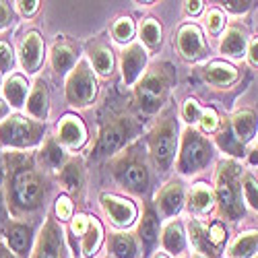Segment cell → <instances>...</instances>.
Segmentation results:
<instances>
[{
    "instance_id": "cell-45",
    "label": "cell",
    "mask_w": 258,
    "mask_h": 258,
    "mask_svg": "<svg viewBox=\"0 0 258 258\" xmlns=\"http://www.w3.org/2000/svg\"><path fill=\"white\" fill-rule=\"evenodd\" d=\"M250 9H252L250 0H225V3H221V11L231 15H246Z\"/></svg>"
},
{
    "instance_id": "cell-30",
    "label": "cell",
    "mask_w": 258,
    "mask_h": 258,
    "mask_svg": "<svg viewBox=\"0 0 258 258\" xmlns=\"http://www.w3.org/2000/svg\"><path fill=\"white\" fill-rule=\"evenodd\" d=\"M107 250L114 258H141L143 248L133 231H114L107 235Z\"/></svg>"
},
{
    "instance_id": "cell-51",
    "label": "cell",
    "mask_w": 258,
    "mask_h": 258,
    "mask_svg": "<svg viewBox=\"0 0 258 258\" xmlns=\"http://www.w3.org/2000/svg\"><path fill=\"white\" fill-rule=\"evenodd\" d=\"M5 178H7V171H5V153L0 149V190H5Z\"/></svg>"
},
{
    "instance_id": "cell-12",
    "label": "cell",
    "mask_w": 258,
    "mask_h": 258,
    "mask_svg": "<svg viewBox=\"0 0 258 258\" xmlns=\"http://www.w3.org/2000/svg\"><path fill=\"white\" fill-rule=\"evenodd\" d=\"M67 238L56 217H46L35 235V246L29 258H67Z\"/></svg>"
},
{
    "instance_id": "cell-14",
    "label": "cell",
    "mask_w": 258,
    "mask_h": 258,
    "mask_svg": "<svg viewBox=\"0 0 258 258\" xmlns=\"http://www.w3.org/2000/svg\"><path fill=\"white\" fill-rule=\"evenodd\" d=\"M54 139L58 141V145L69 153H77L81 149L87 145L89 141V131H87V124L83 122L81 116L77 114H64L58 124H56V133Z\"/></svg>"
},
{
    "instance_id": "cell-56",
    "label": "cell",
    "mask_w": 258,
    "mask_h": 258,
    "mask_svg": "<svg viewBox=\"0 0 258 258\" xmlns=\"http://www.w3.org/2000/svg\"><path fill=\"white\" fill-rule=\"evenodd\" d=\"M3 81H5V79H3V75H0V89H3Z\"/></svg>"
},
{
    "instance_id": "cell-42",
    "label": "cell",
    "mask_w": 258,
    "mask_h": 258,
    "mask_svg": "<svg viewBox=\"0 0 258 258\" xmlns=\"http://www.w3.org/2000/svg\"><path fill=\"white\" fill-rule=\"evenodd\" d=\"M201 114H203V105L199 103V99L188 97V99L182 103L180 116H182V120H184L188 126H197L199 120H201Z\"/></svg>"
},
{
    "instance_id": "cell-5",
    "label": "cell",
    "mask_w": 258,
    "mask_h": 258,
    "mask_svg": "<svg viewBox=\"0 0 258 258\" xmlns=\"http://www.w3.org/2000/svg\"><path fill=\"white\" fill-rule=\"evenodd\" d=\"M180 124L178 118L167 112L163 114L145 137V145L149 151V159L157 174L165 176L171 171L178 159V149H180Z\"/></svg>"
},
{
    "instance_id": "cell-43",
    "label": "cell",
    "mask_w": 258,
    "mask_h": 258,
    "mask_svg": "<svg viewBox=\"0 0 258 258\" xmlns=\"http://www.w3.org/2000/svg\"><path fill=\"white\" fill-rule=\"evenodd\" d=\"M225 23H227L225 13L219 7L209 9V13H207V29H209L211 35H221L225 31Z\"/></svg>"
},
{
    "instance_id": "cell-37",
    "label": "cell",
    "mask_w": 258,
    "mask_h": 258,
    "mask_svg": "<svg viewBox=\"0 0 258 258\" xmlns=\"http://www.w3.org/2000/svg\"><path fill=\"white\" fill-rule=\"evenodd\" d=\"M77 207H75V201L67 195V192H62L54 199V217L60 221V223H71V219L75 217Z\"/></svg>"
},
{
    "instance_id": "cell-41",
    "label": "cell",
    "mask_w": 258,
    "mask_h": 258,
    "mask_svg": "<svg viewBox=\"0 0 258 258\" xmlns=\"http://www.w3.org/2000/svg\"><path fill=\"white\" fill-rule=\"evenodd\" d=\"M17 67V52L9 39L0 37V75H13Z\"/></svg>"
},
{
    "instance_id": "cell-11",
    "label": "cell",
    "mask_w": 258,
    "mask_h": 258,
    "mask_svg": "<svg viewBox=\"0 0 258 258\" xmlns=\"http://www.w3.org/2000/svg\"><path fill=\"white\" fill-rule=\"evenodd\" d=\"M99 205H101L105 219L120 231H128L139 223L141 213H139V207L133 199L122 197V195H114V192H101Z\"/></svg>"
},
{
    "instance_id": "cell-44",
    "label": "cell",
    "mask_w": 258,
    "mask_h": 258,
    "mask_svg": "<svg viewBox=\"0 0 258 258\" xmlns=\"http://www.w3.org/2000/svg\"><path fill=\"white\" fill-rule=\"evenodd\" d=\"M15 23V5L0 0V33Z\"/></svg>"
},
{
    "instance_id": "cell-26",
    "label": "cell",
    "mask_w": 258,
    "mask_h": 258,
    "mask_svg": "<svg viewBox=\"0 0 258 258\" xmlns=\"http://www.w3.org/2000/svg\"><path fill=\"white\" fill-rule=\"evenodd\" d=\"M48 60H50V67H52V71L56 75L67 77L77 67V62L81 60V56H79V52H77L73 41H69V39H56L54 46L50 48Z\"/></svg>"
},
{
    "instance_id": "cell-52",
    "label": "cell",
    "mask_w": 258,
    "mask_h": 258,
    "mask_svg": "<svg viewBox=\"0 0 258 258\" xmlns=\"http://www.w3.org/2000/svg\"><path fill=\"white\" fill-rule=\"evenodd\" d=\"M0 258H19V256L15 252H11V248L5 242H0Z\"/></svg>"
},
{
    "instance_id": "cell-54",
    "label": "cell",
    "mask_w": 258,
    "mask_h": 258,
    "mask_svg": "<svg viewBox=\"0 0 258 258\" xmlns=\"http://www.w3.org/2000/svg\"><path fill=\"white\" fill-rule=\"evenodd\" d=\"M151 258H171V256H169V254H165V252H163V250H161V252H159V250H157V252H155V254H153V256H151Z\"/></svg>"
},
{
    "instance_id": "cell-50",
    "label": "cell",
    "mask_w": 258,
    "mask_h": 258,
    "mask_svg": "<svg viewBox=\"0 0 258 258\" xmlns=\"http://www.w3.org/2000/svg\"><path fill=\"white\" fill-rule=\"evenodd\" d=\"M9 116H11V105L3 97H0V122H5Z\"/></svg>"
},
{
    "instance_id": "cell-40",
    "label": "cell",
    "mask_w": 258,
    "mask_h": 258,
    "mask_svg": "<svg viewBox=\"0 0 258 258\" xmlns=\"http://www.w3.org/2000/svg\"><path fill=\"white\" fill-rule=\"evenodd\" d=\"M205 225H207V223H205ZM207 233H209L211 244L217 248V250L223 252V248H225V244H227V238H229V231H227L225 221H223V219H213V221L207 225Z\"/></svg>"
},
{
    "instance_id": "cell-34",
    "label": "cell",
    "mask_w": 258,
    "mask_h": 258,
    "mask_svg": "<svg viewBox=\"0 0 258 258\" xmlns=\"http://www.w3.org/2000/svg\"><path fill=\"white\" fill-rule=\"evenodd\" d=\"M213 143H215V147H219L223 153H227L229 159L238 161V157H246V147L238 141V137L233 135L231 126H229V120H223V124L217 131V135H215Z\"/></svg>"
},
{
    "instance_id": "cell-18",
    "label": "cell",
    "mask_w": 258,
    "mask_h": 258,
    "mask_svg": "<svg viewBox=\"0 0 258 258\" xmlns=\"http://www.w3.org/2000/svg\"><path fill=\"white\" fill-rule=\"evenodd\" d=\"M149 69V52L139 44L133 41L131 46L122 48L120 52V75L122 83L126 87H135V85L143 79V75Z\"/></svg>"
},
{
    "instance_id": "cell-9",
    "label": "cell",
    "mask_w": 258,
    "mask_h": 258,
    "mask_svg": "<svg viewBox=\"0 0 258 258\" xmlns=\"http://www.w3.org/2000/svg\"><path fill=\"white\" fill-rule=\"evenodd\" d=\"M97 93V75L93 73L87 58H81L77 67L64 79V99L75 110H85V107H91L95 103Z\"/></svg>"
},
{
    "instance_id": "cell-38",
    "label": "cell",
    "mask_w": 258,
    "mask_h": 258,
    "mask_svg": "<svg viewBox=\"0 0 258 258\" xmlns=\"http://www.w3.org/2000/svg\"><path fill=\"white\" fill-rule=\"evenodd\" d=\"M242 195H244L246 207L252 209L254 213H258V178L252 176L250 171H244V178H242Z\"/></svg>"
},
{
    "instance_id": "cell-31",
    "label": "cell",
    "mask_w": 258,
    "mask_h": 258,
    "mask_svg": "<svg viewBox=\"0 0 258 258\" xmlns=\"http://www.w3.org/2000/svg\"><path fill=\"white\" fill-rule=\"evenodd\" d=\"M186 231H188V242L190 246L195 248V252L203 254L205 258H221V250H217L211 240H209V233H207V225L201 221V219H195L192 217L186 225Z\"/></svg>"
},
{
    "instance_id": "cell-36",
    "label": "cell",
    "mask_w": 258,
    "mask_h": 258,
    "mask_svg": "<svg viewBox=\"0 0 258 258\" xmlns=\"http://www.w3.org/2000/svg\"><path fill=\"white\" fill-rule=\"evenodd\" d=\"M110 33H112V39L116 41L118 46L126 48V46L133 44V39L137 35V25H135V21L128 15H122V17H118L112 23Z\"/></svg>"
},
{
    "instance_id": "cell-1",
    "label": "cell",
    "mask_w": 258,
    "mask_h": 258,
    "mask_svg": "<svg viewBox=\"0 0 258 258\" xmlns=\"http://www.w3.org/2000/svg\"><path fill=\"white\" fill-rule=\"evenodd\" d=\"M5 171V201L11 217L31 223L35 217L44 215L52 199L54 182L48 171L37 163L35 153L7 151Z\"/></svg>"
},
{
    "instance_id": "cell-2",
    "label": "cell",
    "mask_w": 258,
    "mask_h": 258,
    "mask_svg": "<svg viewBox=\"0 0 258 258\" xmlns=\"http://www.w3.org/2000/svg\"><path fill=\"white\" fill-rule=\"evenodd\" d=\"M110 174L120 190L126 195L147 199L153 190V176H151V159L145 139H137L128 145L118 155L107 161Z\"/></svg>"
},
{
    "instance_id": "cell-17",
    "label": "cell",
    "mask_w": 258,
    "mask_h": 258,
    "mask_svg": "<svg viewBox=\"0 0 258 258\" xmlns=\"http://www.w3.org/2000/svg\"><path fill=\"white\" fill-rule=\"evenodd\" d=\"M44 60H46V41H44V37H41L39 31L31 29L19 41L17 62L27 75H35L41 69Z\"/></svg>"
},
{
    "instance_id": "cell-16",
    "label": "cell",
    "mask_w": 258,
    "mask_h": 258,
    "mask_svg": "<svg viewBox=\"0 0 258 258\" xmlns=\"http://www.w3.org/2000/svg\"><path fill=\"white\" fill-rule=\"evenodd\" d=\"M3 235V242L11 248V252H15L19 258H29L35 246V229L33 223L27 221H17V219H9L7 225L0 229Z\"/></svg>"
},
{
    "instance_id": "cell-10",
    "label": "cell",
    "mask_w": 258,
    "mask_h": 258,
    "mask_svg": "<svg viewBox=\"0 0 258 258\" xmlns=\"http://www.w3.org/2000/svg\"><path fill=\"white\" fill-rule=\"evenodd\" d=\"M71 233L79 242V252L83 258H95L105 240L103 225L97 217L87 213H77L71 219Z\"/></svg>"
},
{
    "instance_id": "cell-24",
    "label": "cell",
    "mask_w": 258,
    "mask_h": 258,
    "mask_svg": "<svg viewBox=\"0 0 258 258\" xmlns=\"http://www.w3.org/2000/svg\"><path fill=\"white\" fill-rule=\"evenodd\" d=\"M35 157H37V163L44 167L48 174L52 176V174H60L62 171V167L69 163V159L73 157L69 151H64V149L58 145V141L54 139V137H46V141L41 143V147H39V151L35 153Z\"/></svg>"
},
{
    "instance_id": "cell-53",
    "label": "cell",
    "mask_w": 258,
    "mask_h": 258,
    "mask_svg": "<svg viewBox=\"0 0 258 258\" xmlns=\"http://www.w3.org/2000/svg\"><path fill=\"white\" fill-rule=\"evenodd\" d=\"M250 161L254 165H258V145H256V149H252V151H250Z\"/></svg>"
},
{
    "instance_id": "cell-8",
    "label": "cell",
    "mask_w": 258,
    "mask_h": 258,
    "mask_svg": "<svg viewBox=\"0 0 258 258\" xmlns=\"http://www.w3.org/2000/svg\"><path fill=\"white\" fill-rule=\"evenodd\" d=\"M48 137L44 122H37L25 114H11L0 122V149L7 151H33Z\"/></svg>"
},
{
    "instance_id": "cell-4",
    "label": "cell",
    "mask_w": 258,
    "mask_h": 258,
    "mask_svg": "<svg viewBox=\"0 0 258 258\" xmlns=\"http://www.w3.org/2000/svg\"><path fill=\"white\" fill-rule=\"evenodd\" d=\"M178 81L176 67L167 60L153 62L143 79L135 85V101L145 116H155L165 105L171 89Z\"/></svg>"
},
{
    "instance_id": "cell-33",
    "label": "cell",
    "mask_w": 258,
    "mask_h": 258,
    "mask_svg": "<svg viewBox=\"0 0 258 258\" xmlns=\"http://www.w3.org/2000/svg\"><path fill=\"white\" fill-rule=\"evenodd\" d=\"M139 44L147 52H157L163 44V27L159 23V19L155 17H145L139 23Z\"/></svg>"
},
{
    "instance_id": "cell-46",
    "label": "cell",
    "mask_w": 258,
    "mask_h": 258,
    "mask_svg": "<svg viewBox=\"0 0 258 258\" xmlns=\"http://www.w3.org/2000/svg\"><path fill=\"white\" fill-rule=\"evenodd\" d=\"M15 5V11L21 15V17H33L37 11H39V7H41V3L39 0H17V3H13Z\"/></svg>"
},
{
    "instance_id": "cell-55",
    "label": "cell",
    "mask_w": 258,
    "mask_h": 258,
    "mask_svg": "<svg viewBox=\"0 0 258 258\" xmlns=\"http://www.w3.org/2000/svg\"><path fill=\"white\" fill-rule=\"evenodd\" d=\"M190 258H205V256H203V254H199V252H192V256H190Z\"/></svg>"
},
{
    "instance_id": "cell-29",
    "label": "cell",
    "mask_w": 258,
    "mask_h": 258,
    "mask_svg": "<svg viewBox=\"0 0 258 258\" xmlns=\"http://www.w3.org/2000/svg\"><path fill=\"white\" fill-rule=\"evenodd\" d=\"M229 126L233 135L238 137V141L246 147L258 137V114L250 107H240L229 118Z\"/></svg>"
},
{
    "instance_id": "cell-23",
    "label": "cell",
    "mask_w": 258,
    "mask_h": 258,
    "mask_svg": "<svg viewBox=\"0 0 258 258\" xmlns=\"http://www.w3.org/2000/svg\"><path fill=\"white\" fill-rule=\"evenodd\" d=\"M190 242H188V231L186 225L180 219H171L163 223L161 227V248L169 256H186Z\"/></svg>"
},
{
    "instance_id": "cell-20",
    "label": "cell",
    "mask_w": 258,
    "mask_h": 258,
    "mask_svg": "<svg viewBox=\"0 0 258 258\" xmlns=\"http://www.w3.org/2000/svg\"><path fill=\"white\" fill-rule=\"evenodd\" d=\"M58 182L62 184V188L67 190V195L75 201H79L85 192V184H87V169H85V161L81 157H71L69 163L62 167V171L58 174Z\"/></svg>"
},
{
    "instance_id": "cell-19",
    "label": "cell",
    "mask_w": 258,
    "mask_h": 258,
    "mask_svg": "<svg viewBox=\"0 0 258 258\" xmlns=\"http://www.w3.org/2000/svg\"><path fill=\"white\" fill-rule=\"evenodd\" d=\"M176 48H178V54L186 62H199L209 52L205 33L197 23L180 25V29L176 33Z\"/></svg>"
},
{
    "instance_id": "cell-28",
    "label": "cell",
    "mask_w": 258,
    "mask_h": 258,
    "mask_svg": "<svg viewBox=\"0 0 258 258\" xmlns=\"http://www.w3.org/2000/svg\"><path fill=\"white\" fill-rule=\"evenodd\" d=\"M186 209L195 219H201L205 215H209L215 209V192L213 186L207 182H197L192 184L186 197Z\"/></svg>"
},
{
    "instance_id": "cell-39",
    "label": "cell",
    "mask_w": 258,
    "mask_h": 258,
    "mask_svg": "<svg viewBox=\"0 0 258 258\" xmlns=\"http://www.w3.org/2000/svg\"><path fill=\"white\" fill-rule=\"evenodd\" d=\"M223 120L219 116V112L215 107H203V114H201V120H199V131L203 135H217V131L221 128Z\"/></svg>"
},
{
    "instance_id": "cell-21",
    "label": "cell",
    "mask_w": 258,
    "mask_h": 258,
    "mask_svg": "<svg viewBox=\"0 0 258 258\" xmlns=\"http://www.w3.org/2000/svg\"><path fill=\"white\" fill-rule=\"evenodd\" d=\"M50 107H52V95L48 89V83L44 79H35L31 83V91L25 103V116L44 122L50 118Z\"/></svg>"
},
{
    "instance_id": "cell-6",
    "label": "cell",
    "mask_w": 258,
    "mask_h": 258,
    "mask_svg": "<svg viewBox=\"0 0 258 258\" xmlns=\"http://www.w3.org/2000/svg\"><path fill=\"white\" fill-rule=\"evenodd\" d=\"M215 153H217V147L207 135H203L197 126H186L180 135L176 171L184 178L197 176L213 163Z\"/></svg>"
},
{
    "instance_id": "cell-3",
    "label": "cell",
    "mask_w": 258,
    "mask_h": 258,
    "mask_svg": "<svg viewBox=\"0 0 258 258\" xmlns=\"http://www.w3.org/2000/svg\"><path fill=\"white\" fill-rule=\"evenodd\" d=\"M244 167L235 159H221L215 169V209L225 221H240L246 215V203L242 195Z\"/></svg>"
},
{
    "instance_id": "cell-58",
    "label": "cell",
    "mask_w": 258,
    "mask_h": 258,
    "mask_svg": "<svg viewBox=\"0 0 258 258\" xmlns=\"http://www.w3.org/2000/svg\"><path fill=\"white\" fill-rule=\"evenodd\" d=\"M254 258H258V256H254Z\"/></svg>"
},
{
    "instance_id": "cell-35",
    "label": "cell",
    "mask_w": 258,
    "mask_h": 258,
    "mask_svg": "<svg viewBox=\"0 0 258 258\" xmlns=\"http://www.w3.org/2000/svg\"><path fill=\"white\" fill-rule=\"evenodd\" d=\"M227 254L231 258H254L258 256V229H248L235 235L229 244Z\"/></svg>"
},
{
    "instance_id": "cell-15",
    "label": "cell",
    "mask_w": 258,
    "mask_h": 258,
    "mask_svg": "<svg viewBox=\"0 0 258 258\" xmlns=\"http://www.w3.org/2000/svg\"><path fill=\"white\" fill-rule=\"evenodd\" d=\"M161 217L155 209L153 203L145 201L143 205V215L139 217V223H137V238L141 242V248H143V256H153L161 244Z\"/></svg>"
},
{
    "instance_id": "cell-25",
    "label": "cell",
    "mask_w": 258,
    "mask_h": 258,
    "mask_svg": "<svg viewBox=\"0 0 258 258\" xmlns=\"http://www.w3.org/2000/svg\"><path fill=\"white\" fill-rule=\"evenodd\" d=\"M3 99L11 105V110H25V103L31 91V83L23 73H13L3 81Z\"/></svg>"
},
{
    "instance_id": "cell-49",
    "label": "cell",
    "mask_w": 258,
    "mask_h": 258,
    "mask_svg": "<svg viewBox=\"0 0 258 258\" xmlns=\"http://www.w3.org/2000/svg\"><path fill=\"white\" fill-rule=\"evenodd\" d=\"M9 219H11V213H9V207L5 201V190H0V229L7 225Z\"/></svg>"
},
{
    "instance_id": "cell-32",
    "label": "cell",
    "mask_w": 258,
    "mask_h": 258,
    "mask_svg": "<svg viewBox=\"0 0 258 258\" xmlns=\"http://www.w3.org/2000/svg\"><path fill=\"white\" fill-rule=\"evenodd\" d=\"M248 35L242 27L238 25H229L223 35H221V41H219V52L227 58H246V52H248Z\"/></svg>"
},
{
    "instance_id": "cell-7",
    "label": "cell",
    "mask_w": 258,
    "mask_h": 258,
    "mask_svg": "<svg viewBox=\"0 0 258 258\" xmlns=\"http://www.w3.org/2000/svg\"><path fill=\"white\" fill-rule=\"evenodd\" d=\"M137 135H139V124L133 116L128 114L110 116L99 128V135L91 149V157L95 161L99 159L110 161L122 149H126L133 141H137Z\"/></svg>"
},
{
    "instance_id": "cell-22",
    "label": "cell",
    "mask_w": 258,
    "mask_h": 258,
    "mask_svg": "<svg viewBox=\"0 0 258 258\" xmlns=\"http://www.w3.org/2000/svg\"><path fill=\"white\" fill-rule=\"evenodd\" d=\"M201 77L207 85L217 89H227L240 79V71L225 60H211L201 69Z\"/></svg>"
},
{
    "instance_id": "cell-48",
    "label": "cell",
    "mask_w": 258,
    "mask_h": 258,
    "mask_svg": "<svg viewBox=\"0 0 258 258\" xmlns=\"http://www.w3.org/2000/svg\"><path fill=\"white\" fill-rule=\"evenodd\" d=\"M184 11L190 17H199L205 11V3L203 0H188V3H184Z\"/></svg>"
},
{
    "instance_id": "cell-27",
    "label": "cell",
    "mask_w": 258,
    "mask_h": 258,
    "mask_svg": "<svg viewBox=\"0 0 258 258\" xmlns=\"http://www.w3.org/2000/svg\"><path fill=\"white\" fill-rule=\"evenodd\" d=\"M87 62L91 64V69L97 77H112L116 69V58L112 48L101 39H93L87 44Z\"/></svg>"
},
{
    "instance_id": "cell-47",
    "label": "cell",
    "mask_w": 258,
    "mask_h": 258,
    "mask_svg": "<svg viewBox=\"0 0 258 258\" xmlns=\"http://www.w3.org/2000/svg\"><path fill=\"white\" fill-rule=\"evenodd\" d=\"M246 60L252 69H258V37H254L248 44V52H246Z\"/></svg>"
},
{
    "instance_id": "cell-13",
    "label": "cell",
    "mask_w": 258,
    "mask_h": 258,
    "mask_svg": "<svg viewBox=\"0 0 258 258\" xmlns=\"http://www.w3.org/2000/svg\"><path fill=\"white\" fill-rule=\"evenodd\" d=\"M186 197L188 190L182 178H169L153 197V205L159 213L161 219H178V215L186 207Z\"/></svg>"
},
{
    "instance_id": "cell-57",
    "label": "cell",
    "mask_w": 258,
    "mask_h": 258,
    "mask_svg": "<svg viewBox=\"0 0 258 258\" xmlns=\"http://www.w3.org/2000/svg\"><path fill=\"white\" fill-rule=\"evenodd\" d=\"M182 258H190V256H182Z\"/></svg>"
}]
</instances>
